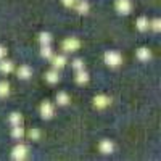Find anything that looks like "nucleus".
Segmentation results:
<instances>
[{
  "instance_id": "f257e3e1",
  "label": "nucleus",
  "mask_w": 161,
  "mask_h": 161,
  "mask_svg": "<svg viewBox=\"0 0 161 161\" xmlns=\"http://www.w3.org/2000/svg\"><path fill=\"white\" fill-rule=\"evenodd\" d=\"M121 61H123V58H121V55L118 52H106L105 53V63L108 64V66H111V68H116V66H119L121 64Z\"/></svg>"
},
{
  "instance_id": "f03ea898",
  "label": "nucleus",
  "mask_w": 161,
  "mask_h": 161,
  "mask_svg": "<svg viewBox=\"0 0 161 161\" xmlns=\"http://www.w3.org/2000/svg\"><path fill=\"white\" fill-rule=\"evenodd\" d=\"M79 45H80V42L76 39V37H69V39H66L64 42H63V52H66V53H71V52H76L77 48H79Z\"/></svg>"
},
{
  "instance_id": "7ed1b4c3",
  "label": "nucleus",
  "mask_w": 161,
  "mask_h": 161,
  "mask_svg": "<svg viewBox=\"0 0 161 161\" xmlns=\"http://www.w3.org/2000/svg\"><path fill=\"white\" fill-rule=\"evenodd\" d=\"M11 156H13V159H24L26 156H28V147L26 145H23V143H19V145H16L15 148H13V152H11Z\"/></svg>"
},
{
  "instance_id": "20e7f679",
  "label": "nucleus",
  "mask_w": 161,
  "mask_h": 161,
  "mask_svg": "<svg viewBox=\"0 0 161 161\" xmlns=\"http://www.w3.org/2000/svg\"><path fill=\"white\" fill-rule=\"evenodd\" d=\"M40 114H42L44 119H50L53 114H55V108H53V105L50 102H44L40 105Z\"/></svg>"
},
{
  "instance_id": "39448f33",
  "label": "nucleus",
  "mask_w": 161,
  "mask_h": 161,
  "mask_svg": "<svg viewBox=\"0 0 161 161\" xmlns=\"http://www.w3.org/2000/svg\"><path fill=\"white\" fill-rule=\"evenodd\" d=\"M116 10H118V13H121V15H129L130 10H132L130 0H118L116 2Z\"/></svg>"
},
{
  "instance_id": "423d86ee",
  "label": "nucleus",
  "mask_w": 161,
  "mask_h": 161,
  "mask_svg": "<svg viewBox=\"0 0 161 161\" xmlns=\"http://www.w3.org/2000/svg\"><path fill=\"white\" fill-rule=\"evenodd\" d=\"M110 97H106V95H97L95 98H93V105L97 106V108H106V106L110 105Z\"/></svg>"
},
{
  "instance_id": "0eeeda50",
  "label": "nucleus",
  "mask_w": 161,
  "mask_h": 161,
  "mask_svg": "<svg viewBox=\"0 0 161 161\" xmlns=\"http://www.w3.org/2000/svg\"><path fill=\"white\" fill-rule=\"evenodd\" d=\"M74 8L77 10L79 15H86V13H89V2L87 0H76V3H74Z\"/></svg>"
},
{
  "instance_id": "6e6552de",
  "label": "nucleus",
  "mask_w": 161,
  "mask_h": 161,
  "mask_svg": "<svg viewBox=\"0 0 161 161\" xmlns=\"http://www.w3.org/2000/svg\"><path fill=\"white\" fill-rule=\"evenodd\" d=\"M15 71V64H13V61H8V60H2L0 61V73H3V74H10Z\"/></svg>"
},
{
  "instance_id": "1a4fd4ad",
  "label": "nucleus",
  "mask_w": 161,
  "mask_h": 161,
  "mask_svg": "<svg viewBox=\"0 0 161 161\" xmlns=\"http://www.w3.org/2000/svg\"><path fill=\"white\" fill-rule=\"evenodd\" d=\"M52 64H53V69H61L66 64V57L64 55H53L52 57Z\"/></svg>"
},
{
  "instance_id": "9d476101",
  "label": "nucleus",
  "mask_w": 161,
  "mask_h": 161,
  "mask_svg": "<svg viewBox=\"0 0 161 161\" xmlns=\"http://www.w3.org/2000/svg\"><path fill=\"white\" fill-rule=\"evenodd\" d=\"M16 73H18V77H19V79H29L31 74H32V69L29 68V66L23 64V66H19V68H18Z\"/></svg>"
},
{
  "instance_id": "9b49d317",
  "label": "nucleus",
  "mask_w": 161,
  "mask_h": 161,
  "mask_svg": "<svg viewBox=\"0 0 161 161\" xmlns=\"http://www.w3.org/2000/svg\"><path fill=\"white\" fill-rule=\"evenodd\" d=\"M45 79L48 84H57L60 80V74H58V69H52L48 73H45Z\"/></svg>"
},
{
  "instance_id": "f8f14e48",
  "label": "nucleus",
  "mask_w": 161,
  "mask_h": 161,
  "mask_svg": "<svg viewBox=\"0 0 161 161\" xmlns=\"http://www.w3.org/2000/svg\"><path fill=\"white\" fill-rule=\"evenodd\" d=\"M76 82L84 86L89 82V74L86 73V69H80V71H76Z\"/></svg>"
},
{
  "instance_id": "ddd939ff",
  "label": "nucleus",
  "mask_w": 161,
  "mask_h": 161,
  "mask_svg": "<svg viewBox=\"0 0 161 161\" xmlns=\"http://www.w3.org/2000/svg\"><path fill=\"white\" fill-rule=\"evenodd\" d=\"M8 123L11 127H15V126H21L23 124V116L19 113H11L10 118H8Z\"/></svg>"
},
{
  "instance_id": "4468645a",
  "label": "nucleus",
  "mask_w": 161,
  "mask_h": 161,
  "mask_svg": "<svg viewBox=\"0 0 161 161\" xmlns=\"http://www.w3.org/2000/svg\"><path fill=\"white\" fill-rule=\"evenodd\" d=\"M113 150H114V145L110 140H102L100 142V152L102 153L108 155V153H113Z\"/></svg>"
},
{
  "instance_id": "2eb2a0df",
  "label": "nucleus",
  "mask_w": 161,
  "mask_h": 161,
  "mask_svg": "<svg viewBox=\"0 0 161 161\" xmlns=\"http://www.w3.org/2000/svg\"><path fill=\"white\" fill-rule=\"evenodd\" d=\"M150 57H152V53H150V50L147 48V47H140V48L137 50V58H139L140 61H148Z\"/></svg>"
},
{
  "instance_id": "dca6fc26",
  "label": "nucleus",
  "mask_w": 161,
  "mask_h": 161,
  "mask_svg": "<svg viewBox=\"0 0 161 161\" xmlns=\"http://www.w3.org/2000/svg\"><path fill=\"white\" fill-rule=\"evenodd\" d=\"M136 26H137V29H139L140 32H143V31H147V29H148L150 21L147 19L145 16H140V18H137V21H136Z\"/></svg>"
},
{
  "instance_id": "f3484780",
  "label": "nucleus",
  "mask_w": 161,
  "mask_h": 161,
  "mask_svg": "<svg viewBox=\"0 0 161 161\" xmlns=\"http://www.w3.org/2000/svg\"><path fill=\"white\" fill-rule=\"evenodd\" d=\"M23 136H24V129H23V126H15V127L11 129V137L15 139V140L23 139Z\"/></svg>"
},
{
  "instance_id": "a211bd4d",
  "label": "nucleus",
  "mask_w": 161,
  "mask_h": 161,
  "mask_svg": "<svg viewBox=\"0 0 161 161\" xmlns=\"http://www.w3.org/2000/svg\"><path fill=\"white\" fill-rule=\"evenodd\" d=\"M40 55H42V58L45 60H52L53 57V50L50 45H42V48H40Z\"/></svg>"
},
{
  "instance_id": "6ab92c4d",
  "label": "nucleus",
  "mask_w": 161,
  "mask_h": 161,
  "mask_svg": "<svg viewBox=\"0 0 161 161\" xmlns=\"http://www.w3.org/2000/svg\"><path fill=\"white\" fill-rule=\"evenodd\" d=\"M57 103L61 105V106L68 105V103H69V95H68L66 92H60L58 95H57Z\"/></svg>"
},
{
  "instance_id": "aec40b11",
  "label": "nucleus",
  "mask_w": 161,
  "mask_h": 161,
  "mask_svg": "<svg viewBox=\"0 0 161 161\" xmlns=\"http://www.w3.org/2000/svg\"><path fill=\"white\" fill-rule=\"evenodd\" d=\"M39 42H40V45H50L52 44V36L48 32L39 34Z\"/></svg>"
},
{
  "instance_id": "412c9836",
  "label": "nucleus",
  "mask_w": 161,
  "mask_h": 161,
  "mask_svg": "<svg viewBox=\"0 0 161 161\" xmlns=\"http://www.w3.org/2000/svg\"><path fill=\"white\" fill-rule=\"evenodd\" d=\"M8 93H10V86H8V82H0V98L7 97Z\"/></svg>"
},
{
  "instance_id": "4be33fe9",
  "label": "nucleus",
  "mask_w": 161,
  "mask_h": 161,
  "mask_svg": "<svg viewBox=\"0 0 161 161\" xmlns=\"http://www.w3.org/2000/svg\"><path fill=\"white\" fill-rule=\"evenodd\" d=\"M73 69H74V71L84 69V61H82V60H74V61H73Z\"/></svg>"
},
{
  "instance_id": "5701e85b",
  "label": "nucleus",
  "mask_w": 161,
  "mask_h": 161,
  "mask_svg": "<svg viewBox=\"0 0 161 161\" xmlns=\"http://www.w3.org/2000/svg\"><path fill=\"white\" fill-rule=\"evenodd\" d=\"M28 136H29L32 140H39V139H40V130H39V129H31V130L28 132Z\"/></svg>"
},
{
  "instance_id": "b1692460",
  "label": "nucleus",
  "mask_w": 161,
  "mask_h": 161,
  "mask_svg": "<svg viewBox=\"0 0 161 161\" xmlns=\"http://www.w3.org/2000/svg\"><path fill=\"white\" fill-rule=\"evenodd\" d=\"M148 28H152L155 32H158V31L161 29V21H159V19H153V21L150 23V26H148Z\"/></svg>"
},
{
  "instance_id": "393cba45",
  "label": "nucleus",
  "mask_w": 161,
  "mask_h": 161,
  "mask_svg": "<svg viewBox=\"0 0 161 161\" xmlns=\"http://www.w3.org/2000/svg\"><path fill=\"white\" fill-rule=\"evenodd\" d=\"M63 2V5L64 7H68V8H71V7H74V3H76V0H61Z\"/></svg>"
},
{
  "instance_id": "a878e982",
  "label": "nucleus",
  "mask_w": 161,
  "mask_h": 161,
  "mask_svg": "<svg viewBox=\"0 0 161 161\" xmlns=\"http://www.w3.org/2000/svg\"><path fill=\"white\" fill-rule=\"evenodd\" d=\"M5 57H7V48L0 45V61H2V60H3Z\"/></svg>"
}]
</instances>
